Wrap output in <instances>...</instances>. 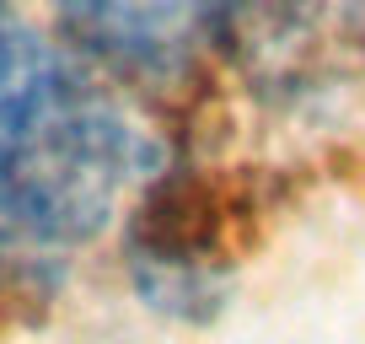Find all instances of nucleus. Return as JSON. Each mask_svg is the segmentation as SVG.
Segmentation results:
<instances>
[{
  "label": "nucleus",
  "instance_id": "nucleus-1",
  "mask_svg": "<svg viewBox=\"0 0 365 344\" xmlns=\"http://www.w3.org/2000/svg\"><path fill=\"white\" fill-rule=\"evenodd\" d=\"M145 178V135L81 59L16 27L0 49V199L48 242L103 231Z\"/></svg>",
  "mask_w": 365,
  "mask_h": 344
},
{
  "label": "nucleus",
  "instance_id": "nucleus-2",
  "mask_svg": "<svg viewBox=\"0 0 365 344\" xmlns=\"http://www.w3.org/2000/svg\"><path fill=\"white\" fill-rule=\"evenodd\" d=\"M59 27L97 65L172 86L231 38V0H54Z\"/></svg>",
  "mask_w": 365,
  "mask_h": 344
},
{
  "label": "nucleus",
  "instance_id": "nucleus-3",
  "mask_svg": "<svg viewBox=\"0 0 365 344\" xmlns=\"http://www.w3.org/2000/svg\"><path fill=\"white\" fill-rule=\"evenodd\" d=\"M48 253H54V248H48V242L38 237L6 199H0V285H22V280H33L38 269H43Z\"/></svg>",
  "mask_w": 365,
  "mask_h": 344
},
{
  "label": "nucleus",
  "instance_id": "nucleus-4",
  "mask_svg": "<svg viewBox=\"0 0 365 344\" xmlns=\"http://www.w3.org/2000/svg\"><path fill=\"white\" fill-rule=\"evenodd\" d=\"M16 27H22V22H16V16L6 11V0H0V49L11 44V33H16Z\"/></svg>",
  "mask_w": 365,
  "mask_h": 344
}]
</instances>
